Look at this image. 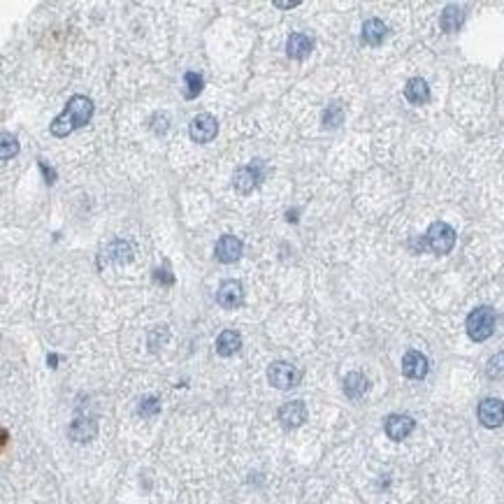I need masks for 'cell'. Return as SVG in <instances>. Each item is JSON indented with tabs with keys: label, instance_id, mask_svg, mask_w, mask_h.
Segmentation results:
<instances>
[{
	"label": "cell",
	"instance_id": "1",
	"mask_svg": "<svg viewBox=\"0 0 504 504\" xmlns=\"http://www.w3.org/2000/svg\"><path fill=\"white\" fill-rule=\"evenodd\" d=\"M93 100L86 98V95H72L68 100V107L63 109V114H58L56 119L52 121V135L54 137H68L72 130H77L81 126H86L93 116Z\"/></svg>",
	"mask_w": 504,
	"mask_h": 504
},
{
	"label": "cell",
	"instance_id": "2",
	"mask_svg": "<svg viewBox=\"0 0 504 504\" xmlns=\"http://www.w3.org/2000/svg\"><path fill=\"white\" fill-rule=\"evenodd\" d=\"M495 323H497V316H495V309L488 307V305H481L469 312L467 321H465V328H467V335L469 340L474 342H486L490 335L495 333Z\"/></svg>",
	"mask_w": 504,
	"mask_h": 504
},
{
	"label": "cell",
	"instance_id": "3",
	"mask_svg": "<svg viewBox=\"0 0 504 504\" xmlns=\"http://www.w3.org/2000/svg\"><path fill=\"white\" fill-rule=\"evenodd\" d=\"M425 244L432 253H437V256H446L455 246V230L446 221H434L425 233Z\"/></svg>",
	"mask_w": 504,
	"mask_h": 504
},
{
	"label": "cell",
	"instance_id": "4",
	"mask_svg": "<svg viewBox=\"0 0 504 504\" xmlns=\"http://www.w3.org/2000/svg\"><path fill=\"white\" fill-rule=\"evenodd\" d=\"M267 381L279 391H291L300 384V370L286 361H277L267 368Z\"/></svg>",
	"mask_w": 504,
	"mask_h": 504
},
{
	"label": "cell",
	"instance_id": "5",
	"mask_svg": "<svg viewBox=\"0 0 504 504\" xmlns=\"http://www.w3.org/2000/svg\"><path fill=\"white\" fill-rule=\"evenodd\" d=\"M265 175V163L263 161H253L249 165H242V168L235 172L233 177V186L237 189L239 193H249L253 191L256 186L260 184V179Z\"/></svg>",
	"mask_w": 504,
	"mask_h": 504
},
{
	"label": "cell",
	"instance_id": "6",
	"mask_svg": "<svg viewBox=\"0 0 504 504\" xmlns=\"http://www.w3.org/2000/svg\"><path fill=\"white\" fill-rule=\"evenodd\" d=\"M216 133H219L216 116H212L210 112H203V114L193 116V121H191V126H189V135H191L193 142L207 144V142H212L214 137H216Z\"/></svg>",
	"mask_w": 504,
	"mask_h": 504
},
{
	"label": "cell",
	"instance_id": "7",
	"mask_svg": "<svg viewBox=\"0 0 504 504\" xmlns=\"http://www.w3.org/2000/svg\"><path fill=\"white\" fill-rule=\"evenodd\" d=\"M476 416H479L481 425L488 427V430H495L504 423V402L497 397H486L479 402V409H476Z\"/></svg>",
	"mask_w": 504,
	"mask_h": 504
},
{
	"label": "cell",
	"instance_id": "8",
	"mask_svg": "<svg viewBox=\"0 0 504 504\" xmlns=\"http://www.w3.org/2000/svg\"><path fill=\"white\" fill-rule=\"evenodd\" d=\"M414 427H416V420L407 416V414H391V416H386L384 420V430L393 441L407 439L414 432Z\"/></svg>",
	"mask_w": 504,
	"mask_h": 504
},
{
	"label": "cell",
	"instance_id": "9",
	"mask_svg": "<svg viewBox=\"0 0 504 504\" xmlns=\"http://www.w3.org/2000/svg\"><path fill=\"white\" fill-rule=\"evenodd\" d=\"M242 251H244L242 239L235 237V235H223V237L216 239V246H214V256H216L219 263H226V265L239 260Z\"/></svg>",
	"mask_w": 504,
	"mask_h": 504
},
{
	"label": "cell",
	"instance_id": "10",
	"mask_svg": "<svg viewBox=\"0 0 504 504\" xmlns=\"http://www.w3.org/2000/svg\"><path fill=\"white\" fill-rule=\"evenodd\" d=\"M216 300H219V305L223 309L239 307L242 300H244V286H242V281H237V279L223 281V284L219 286V291H216Z\"/></svg>",
	"mask_w": 504,
	"mask_h": 504
},
{
	"label": "cell",
	"instance_id": "11",
	"mask_svg": "<svg viewBox=\"0 0 504 504\" xmlns=\"http://www.w3.org/2000/svg\"><path fill=\"white\" fill-rule=\"evenodd\" d=\"M307 420V404L302 400H291V402L279 407V423L284 427H300Z\"/></svg>",
	"mask_w": 504,
	"mask_h": 504
},
{
	"label": "cell",
	"instance_id": "12",
	"mask_svg": "<svg viewBox=\"0 0 504 504\" xmlns=\"http://www.w3.org/2000/svg\"><path fill=\"white\" fill-rule=\"evenodd\" d=\"M427 370H430V363L427 358L420 354V351H407L402 358V375L409 379H425Z\"/></svg>",
	"mask_w": 504,
	"mask_h": 504
},
{
	"label": "cell",
	"instance_id": "13",
	"mask_svg": "<svg viewBox=\"0 0 504 504\" xmlns=\"http://www.w3.org/2000/svg\"><path fill=\"white\" fill-rule=\"evenodd\" d=\"M314 49V40L305 36V33H291L286 40V54L295 61L307 58Z\"/></svg>",
	"mask_w": 504,
	"mask_h": 504
},
{
	"label": "cell",
	"instance_id": "14",
	"mask_svg": "<svg viewBox=\"0 0 504 504\" xmlns=\"http://www.w3.org/2000/svg\"><path fill=\"white\" fill-rule=\"evenodd\" d=\"M68 434H70V439L79 441V444H86V441H91L98 434V423L93 418H74L70 427H68Z\"/></svg>",
	"mask_w": 504,
	"mask_h": 504
},
{
	"label": "cell",
	"instance_id": "15",
	"mask_svg": "<svg viewBox=\"0 0 504 504\" xmlns=\"http://www.w3.org/2000/svg\"><path fill=\"white\" fill-rule=\"evenodd\" d=\"M388 36V26H386L381 19H368L363 24V42L370 47H379Z\"/></svg>",
	"mask_w": 504,
	"mask_h": 504
},
{
	"label": "cell",
	"instance_id": "16",
	"mask_svg": "<svg viewBox=\"0 0 504 504\" xmlns=\"http://www.w3.org/2000/svg\"><path fill=\"white\" fill-rule=\"evenodd\" d=\"M404 98L409 100L411 105H425V102L430 100V86H427V81L420 77L409 79L404 86Z\"/></svg>",
	"mask_w": 504,
	"mask_h": 504
},
{
	"label": "cell",
	"instance_id": "17",
	"mask_svg": "<svg viewBox=\"0 0 504 504\" xmlns=\"http://www.w3.org/2000/svg\"><path fill=\"white\" fill-rule=\"evenodd\" d=\"M368 388H370V381L363 372H349V375L344 377V393H347V397L351 400H361L365 393H368Z\"/></svg>",
	"mask_w": 504,
	"mask_h": 504
},
{
	"label": "cell",
	"instance_id": "18",
	"mask_svg": "<svg viewBox=\"0 0 504 504\" xmlns=\"http://www.w3.org/2000/svg\"><path fill=\"white\" fill-rule=\"evenodd\" d=\"M242 349V335L235 333V330H223L216 337V354L219 356H235Z\"/></svg>",
	"mask_w": 504,
	"mask_h": 504
},
{
	"label": "cell",
	"instance_id": "19",
	"mask_svg": "<svg viewBox=\"0 0 504 504\" xmlns=\"http://www.w3.org/2000/svg\"><path fill=\"white\" fill-rule=\"evenodd\" d=\"M462 22H465V12H462L458 5H448V8H444V12H441V17H439L441 31H446V33L458 31L462 26Z\"/></svg>",
	"mask_w": 504,
	"mask_h": 504
},
{
	"label": "cell",
	"instance_id": "20",
	"mask_svg": "<svg viewBox=\"0 0 504 504\" xmlns=\"http://www.w3.org/2000/svg\"><path fill=\"white\" fill-rule=\"evenodd\" d=\"M107 258L112 260V263H116V265L130 263V258H133V246H130V242L114 239L112 244L107 246Z\"/></svg>",
	"mask_w": 504,
	"mask_h": 504
},
{
	"label": "cell",
	"instance_id": "21",
	"mask_svg": "<svg viewBox=\"0 0 504 504\" xmlns=\"http://www.w3.org/2000/svg\"><path fill=\"white\" fill-rule=\"evenodd\" d=\"M203 84H205L203 74H198V72H186V74H184V98H186V100L198 98V93L203 91Z\"/></svg>",
	"mask_w": 504,
	"mask_h": 504
},
{
	"label": "cell",
	"instance_id": "22",
	"mask_svg": "<svg viewBox=\"0 0 504 504\" xmlns=\"http://www.w3.org/2000/svg\"><path fill=\"white\" fill-rule=\"evenodd\" d=\"M344 121V107L340 102H333V105H328V109L323 112V126L326 128H337L342 126Z\"/></svg>",
	"mask_w": 504,
	"mask_h": 504
},
{
	"label": "cell",
	"instance_id": "23",
	"mask_svg": "<svg viewBox=\"0 0 504 504\" xmlns=\"http://www.w3.org/2000/svg\"><path fill=\"white\" fill-rule=\"evenodd\" d=\"M486 377L497 381V379H504V351L500 354L490 356L488 363H486Z\"/></svg>",
	"mask_w": 504,
	"mask_h": 504
},
{
	"label": "cell",
	"instance_id": "24",
	"mask_svg": "<svg viewBox=\"0 0 504 504\" xmlns=\"http://www.w3.org/2000/svg\"><path fill=\"white\" fill-rule=\"evenodd\" d=\"M158 411H161V400L154 397V395L142 397V400H140V404H137V414H140V416H144V418L156 416Z\"/></svg>",
	"mask_w": 504,
	"mask_h": 504
},
{
	"label": "cell",
	"instance_id": "25",
	"mask_svg": "<svg viewBox=\"0 0 504 504\" xmlns=\"http://www.w3.org/2000/svg\"><path fill=\"white\" fill-rule=\"evenodd\" d=\"M0 140H3V151H0V156H3V161H10L12 156L19 154V142L15 135L10 133H3L0 135Z\"/></svg>",
	"mask_w": 504,
	"mask_h": 504
},
{
	"label": "cell",
	"instance_id": "26",
	"mask_svg": "<svg viewBox=\"0 0 504 504\" xmlns=\"http://www.w3.org/2000/svg\"><path fill=\"white\" fill-rule=\"evenodd\" d=\"M156 281H161V284H168V286H172L175 284V277H172V274H168V270H156Z\"/></svg>",
	"mask_w": 504,
	"mask_h": 504
},
{
	"label": "cell",
	"instance_id": "27",
	"mask_svg": "<svg viewBox=\"0 0 504 504\" xmlns=\"http://www.w3.org/2000/svg\"><path fill=\"white\" fill-rule=\"evenodd\" d=\"M40 170H42L45 172V177H47V182H56V172H54L52 168H47V163L45 161H40Z\"/></svg>",
	"mask_w": 504,
	"mask_h": 504
},
{
	"label": "cell",
	"instance_id": "28",
	"mask_svg": "<svg viewBox=\"0 0 504 504\" xmlns=\"http://www.w3.org/2000/svg\"><path fill=\"white\" fill-rule=\"evenodd\" d=\"M274 5H277V8H281V10H288V8H295V5H300V3H298V0H291V3H281V0H277Z\"/></svg>",
	"mask_w": 504,
	"mask_h": 504
}]
</instances>
